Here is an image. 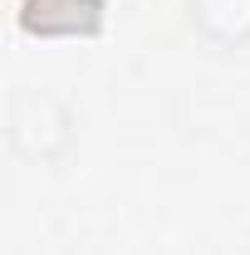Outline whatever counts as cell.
Returning <instances> with one entry per match:
<instances>
[{"label":"cell","mask_w":250,"mask_h":255,"mask_svg":"<svg viewBox=\"0 0 250 255\" xmlns=\"http://www.w3.org/2000/svg\"><path fill=\"white\" fill-rule=\"evenodd\" d=\"M74 118L54 94H20L10 103V142L25 152V157H59L69 147V132Z\"/></svg>","instance_id":"obj_1"},{"label":"cell","mask_w":250,"mask_h":255,"mask_svg":"<svg viewBox=\"0 0 250 255\" xmlns=\"http://www.w3.org/2000/svg\"><path fill=\"white\" fill-rule=\"evenodd\" d=\"M191 20L221 44L250 39V0H191Z\"/></svg>","instance_id":"obj_2"}]
</instances>
